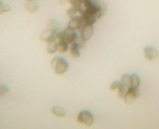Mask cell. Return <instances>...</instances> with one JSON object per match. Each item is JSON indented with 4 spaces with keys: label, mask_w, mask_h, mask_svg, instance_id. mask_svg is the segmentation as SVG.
<instances>
[{
    "label": "cell",
    "mask_w": 159,
    "mask_h": 129,
    "mask_svg": "<svg viewBox=\"0 0 159 129\" xmlns=\"http://www.w3.org/2000/svg\"><path fill=\"white\" fill-rule=\"evenodd\" d=\"M107 5L101 0H83L79 5V13L83 16L84 25H93L106 14Z\"/></svg>",
    "instance_id": "obj_1"
},
{
    "label": "cell",
    "mask_w": 159,
    "mask_h": 129,
    "mask_svg": "<svg viewBox=\"0 0 159 129\" xmlns=\"http://www.w3.org/2000/svg\"><path fill=\"white\" fill-rule=\"evenodd\" d=\"M51 64L54 72L58 75L64 74L68 69V63L61 57H54Z\"/></svg>",
    "instance_id": "obj_2"
},
{
    "label": "cell",
    "mask_w": 159,
    "mask_h": 129,
    "mask_svg": "<svg viewBox=\"0 0 159 129\" xmlns=\"http://www.w3.org/2000/svg\"><path fill=\"white\" fill-rule=\"evenodd\" d=\"M78 37L76 30L71 29L68 27L65 30L58 32L57 35V40H61L68 44L73 43Z\"/></svg>",
    "instance_id": "obj_3"
},
{
    "label": "cell",
    "mask_w": 159,
    "mask_h": 129,
    "mask_svg": "<svg viewBox=\"0 0 159 129\" xmlns=\"http://www.w3.org/2000/svg\"><path fill=\"white\" fill-rule=\"evenodd\" d=\"M77 121L80 123L89 126L91 125L94 122V117L91 112L83 110L79 113L77 117Z\"/></svg>",
    "instance_id": "obj_4"
},
{
    "label": "cell",
    "mask_w": 159,
    "mask_h": 129,
    "mask_svg": "<svg viewBox=\"0 0 159 129\" xmlns=\"http://www.w3.org/2000/svg\"><path fill=\"white\" fill-rule=\"evenodd\" d=\"M84 25V22L83 17L82 15H81L75 16V17L71 18V20L68 24L67 27L75 30H81Z\"/></svg>",
    "instance_id": "obj_5"
},
{
    "label": "cell",
    "mask_w": 159,
    "mask_h": 129,
    "mask_svg": "<svg viewBox=\"0 0 159 129\" xmlns=\"http://www.w3.org/2000/svg\"><path fill=\"white\" fill-rule=\"evenodd\" d=\"M58 32L50 30L47 29V30H44L40 35V38L41 40L45 41L49 43L57 40V35Z\"/></svg>",
    "instance_id": "obj_6"
},
{
    "label": "cell",
    "mask_w": 159,
    "mask_h": 129,
    "mask_svg": "<svg viewBox=\"0 0 159 129\" xmlns=\"http://www.w3.org/2000/svg\"><path fill=\"white\" fill-rule=\"evenodd\" d=\"M139 96L140 93L137 88L130 87L124 97V100L127 104H131L136 98L139 97Z\"/></svg>",
    "instance_id": "obj_7"
},
{
    "label": "cell",
    "mask_w": 159,
    "mask_h": 129,
    "mask_svg": "<svg viewBox=\"0 0 159 129\" xmlns=\"http://www.w3.org/2000/svg\"><path fill=\"white\" fill-rule=\"evenodd\" d=\"M94 29L93 25H84L81 30V37L85 41L87 42L89 40L93 34Z\"/></svg>",
    "instance_id": "obj_8"
},
{
    "label": "cell",
    "mask_w": 159,
    "mask_h": 129,
    "mask_svg": "<svg viewBox=\"0 0 159 129\" xmlns=\"http://www.w3.org/2000/svg\"><path fill=\"white\" fill-rule=\"evenodd\" d=\"M144 53L146 58L148 60H153L158 56V51L153 47H145L144 48Z\"/></svg>",
    "instance_id": "obj_9"
},
{
    "label": "cell",
    "mask_w": 159,
    "mask_h": 129,
    "mask_svg": "<svg viewBox=\"0 0 159 129\" xmlns=\"http://www.w3.org/2000/svg\"><path fill=\"white\" fill-rule=\"evenodd\" d=\"M80 46L75 41L71 43L70 47V53L71 56H73L75 58H78L80 56Z\"/></svg>",
    "instance_id": "obj_10"
},
{
    "label": "cell",
    "mask_w": 159,
    "mask_h": 129,
    "mask_svg": "<svg viewBox=\"0 0 159 129\" xmlns=\"http://www.w3.org/2000/svg\"><path fill=\"white\" fill-rule=\"evenodd\" d=\"M25 9L29 12L34 13L38 11L39 6L34 1H27V2L25 4Z\"/></svg>",
    "instance_id": "obj_11"
},
{
    "label": "cell",
    "mask_w": 159,
    "mask_h": 129,
    "mask_svg": "<svg viewBox=\"0 0 159 129\" xmlns=\"http://www.w3.org/2000/svg\"><path fill=\"white\" fill-rule=\"evenodd\" d=\"M47 29L55 30L57 32H59L60 30V23L55 19H50L47 24Z\"/></svg>",
    "instance_id": "obj_12"
},
{
    "label": "cell",
    "mask_w": 159,
    "mask_h": 129,
    "mask_svg": "<svg viewBox=\"0 0 159 129\" xmlns=\"http://www.w3.org/2000/svg\"><path fill=\"white\" fill-rule=\"evenodd\" d=\"M52 113L55 116L63 117L66 115V112L63 107L60 106H54L52 109Z\"/></svg>",
    "instance_id": "obj_13"
},
{
    "label": "cell",
    "mask_w": 159,
    "mask_h": 129,
    "mask_svg": "<svg viewBox=\"0 0 159 129\" xmlns=\"http://www.w3.org/2000/svg\"><path fill=\"white\" fill-rule=\"evenodd\" d=\"M57 51L60 53H65L68 49L69 44L61 40H57Z\"/></svg>",
    "instance_id": "obj_14"
},
{
    "label": "cell",
    "mask_w": 159,
    "mask_h": 129,
    "mask_svg": "<svg viewBox=\"0 0 159 129\" xmlns=\"http://www.w3.org/2000/svg\"><path fill=\"white\" fill-rule=\"evenodd\" d=\"M78 7H79V6L71 5V7L66 11L67 16L70 18H72L75 16H76V14L79 12Z\"/></svg>",
    "instance_id": "obj_15"
},
{
    "label": "cell",
    "mask_w": 159,
    "mask_h": 129,
    "mask_svg": "<svg viewBox=\"0 0 159 129\" xmlns=\"http://www.w3.org/2000/svg\"><path fill=\"white\" fill-rule=\"evenodd\" d=\"M47 51L48 54H53L56 51H57V41H55L51 43H49L47 48Z\"/></svg>",
    "instance_id": "obj_16"
},
{
    "label": "cell",
    "mask_w": 159,
    "mask_h": 129,
    "mask_svg": "<svg viewBox=\"0 0 159 129\" xmlns=\"http://www.w3.org/2000/svg\"><path fill=\"white\" fill-rule=\"evenodd\" d=\"M121 83L124 86L129 89L131 87V81H130V76L127 74H125L122 77Z\"/></svg>",
    "instance_id": "obj_17"
},
{
    "label": "cell",
    "mask_w": 159,
    "mask_h": 129,
    "mask_svg": "<svg viewBox=\"0 0 159 129\" xmlns=\"http://www.w3.org/2000/svg\"><path fill=\"white\" fill-rule=\"evenodd\" d=\"M131 81V87L134 88H137L140 84V80L137 74H132L130 76Z\"/></svg>",
    "instance_id": "obj_18"
},
{
    "label": "cell",
    "mask_w": 159,
    "mask_h": 129,
    "mask_svg": "<svg viewBox=\"0 0 159 129\" xmlns=\"http://www.w3.org/2000/svg\"><path fill=\"white\" fill-rule=\"evenodd\" d=\"M11 7L10 5L2 2L0 0V14H3L4 12H8L11 10Z\"/></svg>",
    "instance_id": "obj_19"
},
{
    "label": "cell",
    "mask_w": 159,
    "mask_h": 129,
    "mask_svg": "<svg viewBox=\"0 0 159 129\" xmlns=\"http://www.w3.org/2000/svg\"><path fill=\"white\" fill-rule=\"evenodd\" d=\"M128 88L126 87L125 86H124L123 84H121L120 86L119 87V88L118 89V96L120 98H124L127 91H128Z\"/></svg>",
    "instance_id": "obj_20"
},
{
    "label": "cell",
    "mask_w": 159,
    "mask_h": 129,
    "mask_svg": "<svg viewBox=\"0 0 159 129\" xmlns=\"http://www.w3.org/2000/svg\"><path fill=\"white\" fill-rule=\"evenodd\" d=\"M9 88L5 85H0V96H2L7 94Z\"/></svg>",
    "instance_id": "obj_21"
},
{
    "label": "cell",
    "mask_w": 159,
    "mask_h": 129,
    "mask_svg": "<svg viewBox=\"0 0 159 129\" xmlns=\"http://www.w3.org/2000/svg\"><path fill=\"white\" fill-rule=\"evenodd\" d=\"M122 84L121 82L119 81H115L114 82L111 86V90H116V89H118L119 88V87L120 86V85Z\"/></svg>",
    "instance_id": "obj_22"
},
{
    "label": "cell",
    "mask_w": 159,
    "mask_h": 129,
    "mask_svg": "<svg viewBox=\"0 0 159 129\" xmlns=\"http://www.w3.org/2000/svg\"><path fill=\"white\" fill-rule=\"evenodd\" d=\"M83 0H68V2L71 5H75V6H79L80 3Z\"/></svg>",
    "instance_id": "obj_23"
},
{
    "label": "cell",
    "mask_w": 159,
    "mask_h": 129,
    "mask_svg": "<svg viewBox=\"0 0 159 129\" xmlns=\"http://www.w3.org/2000/svg\"><path fill=\"white\" fill-rule=\"evenodd\" d=\"M60 3H61V4H65L67 2H68V0H58Z\"/></svg>",
    "instance_id": "obj_24"
},
{
    "label": "cell",
    "mask_w": 159,
    "mask_h": 129,
    "mask_svg": "<svg viewBox=\"0 0 159 129\" xmlns=\"http://www.w3.org/2000/svg\"><path fill=\"white\" fill-rule=\"evenodd\" d=\"M27 1H37V0H26Z\"/></svg>",
    "instance_id": "obj_25"
}]
</instances>
